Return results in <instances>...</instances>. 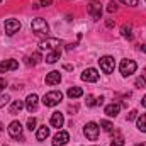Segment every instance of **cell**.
Returning <instances> with one entry per match:
<instances>
[{
    "label": "cell",
    "instance_id": "28",
    "mask_svg": "<svg viewBox=\"0 0 146 146\" xmlns=\"http://www.w3.org/2000/svg\"><path fill=\"white\" fill-rule=\"evenodd\" d=\"M36 119H34V117H29V119H27V129H29V131H33V129H36Z\"/></svg>",
    "mask_w": 146,
    "mask_h": 146
},
{
    "label": "cell",
    "instance_id": "16",
    "mask_svg": "<svg viewBox=\"0 0 146 146\" xmlns=\"http://www.w3.org/2000/svg\"><path fill=\"white\" fill-rule=\"evenodd\" d=\"M26 107V104H24V100H14L12 102V106H10V109H9V112L12 114V115H15V114H19L21 110Z\"/></svg>",
    "mask_w": 146,
    "mask_h": 146
},
{
    "label": "cell",
    "instance_id": "38",
    "mask_svg": "<svg viewBox=\"0 0 146 146\" xmlns=\"http://www.w3.org/2000/svg\"><path fill=\"white\" fill-rule=\"evenodd\" d=\"M141 104H143V107H146V95L141 99Z\"/></svg>",
    "mask_w": 146,
    "mask_h": 146
},
{
    "label": "cell",
    "instance_id": "27",
    "mask_svg": "<svg viewBox=\"0 0 146 146\" xmlns=\"http://www.w3.org/2000/svg\"><path fill=\"white\" fill-rule=\"evenodd\" d=\"M145 85H146V78L143 75H141L139 78H136V82H134V87H136V88H143Z\"/></svg>",
    "mask_w": 146,
    "mask_h": 146
},
{
    "label": "cell",
    "instance_id": "7",
    "mask_svg": "<svg viewBox=\"0 0 146 146\" xmlns=\"http://www.w3.org/2000/svg\"><path fill=\"white\" fill-rule=\"evenodd\" d=\"M9 134L12 136V138H15V139H19V141H24V138H22V124L19 122V121H12L10 124H9Z\"/></svg>",
    "mask_w": 146,
    "mask_h": 146
},
{
    "label": "cell",
    "instance_id": "5",
    "mask_svg": "<svg viewBox=\"0 0 146 146\" xmlns=\"http://www.w3.org/2000/svg\"><path fill=\"white\" fill-rule=\"evenodd\" d=\"M136 68H138V65H136V61H133V60H122L121 65H119V70H121V75H122V76L133 75V73L136 72Z\"/></svg>",
    "mask_w": 146,
    "mask_h": 146
},
{
    "label": "cell",
    "instance_id": "3",
    "mask_svg": "<svg viewBox=\"0 0 146 146\" xmlns=\"http://www.w3.org/2000/svg\"><path fill=\"white\" fill-rule=\"evenodd\" d=\"M87 12H88V15H90L94 21H99V19L102 17V3H100L99 0H92V2L88 3V7H87Z\"/></svg>",
    "mask_w": 146,
    "mask_h": 146
},
{
    "label": "cell",
    "instance_id": "22",
    "mask_svg": "<svg viewBox=\"0 0 146 146\" xmlns=\"http://www.w3.org/2000/svg\"><path fill=\"white\" fill-rule=\"evenodd\" d=\"M121 34L124 37H127V39H133V26L131 24H124L121 27Z\"/></svg>",
    "mask_w": 146,
    "mask_h": 146
},
{
    "label": "cell",
    "instance_id": "15",
    "mask_svg": "<svg viewBox=\"0 0 146 146\" xmlns=\"http://www.w3.org/2000/svg\"><path fill=\"white\" fill-rule=\"evenodd\" d=\"M48 85H58L60 82H61V73L60 72H49L48 75H46V80H44Z\"/></svg>",
    "mask_w": 146,
    "mask_h": 146
},
{
    "label": "cell",
    "instance_id": "30",
    "mask_svg": "<svg viewBox=\"0 0 146 146\" xmlns=\"http://www.w3.org/2000/svg\"><path fill=\"white\" fill-rule=\"evenodd\" d=\"M119 2H122V3H126V5H129V7H138V5H139L138 0H119Z\"/></svg>",
    "mask_w": 146,
    "mask_h": 146
},
{
    "label": "cell",
    "instance_id": "12",
    "mask_svg": "<svg viewBox=\"0 0 146 146\" xmlns=\"http://www.w3.org/2000/svg\"><path fill=\"white\" fill-rule=\"evenodd\" d=\"M19 68V63L15 60H5V61H0V73H7L12 72V70H17Z\"/></svg>",
    "mask_w": 146,
    "mask_h": 146
},
{
    "label": "cell",
    "instance_id": "17",
    "mask_svg": "<svg viewBox=\"0 0 146 146\" xmlns=\"http://www.w3.org/2000/svg\"><path fill=\"white\" fill-rule=\"evenodd\" d=\"M48 136H49V127H46V126L37 127V131H36V139L37 141H44Z\"/></svg>",
    "mask_w": 146,
    "mask_h": 146
},
{
    "label": "cell",
    "instance_id": "39",
    "mask_svg": "<svg viewBox=\"0 0 146 146\" xmlns=\"http://www.w3.org/2000/svg\"><path fill=\"white\" fill-rule=\"evenodd\" d=\"M139 49H141V51H145V53H146V44H143V46H139Z\"/></svg>",
    "mask_w": 146,
    "mask_h": 146
},
{
    "label": "cell",
    "instance_id": "11",
    "mask_svg": "<svg viewBox=\"0 0 146 146\" xmlns=\"http://www.w3.org/2000/svg\"><path fill=\"white\" fill-rule=\"evenodd\" d=\"M83 82H90V83H95L97 80H99V72L95 70V68H87L85 72L82 73V76H80Z\"/></svg>",
    "mask_w": 146,
    "mask_h": 146
},
{
    "label": "cell",
    "instance_id": "36",
    "mask_svg": "<svg viewBox=\"0 0 146 146\" xmlns=\"http://www.w3.org/2000/svg\"><path fill=\"white\" fill-rule=\"evenodd\" d=\"M104 104V97H97V106H102Z\"/></svg>",
    "mask_w": 146,
    "mask_h": 146
},
{
    "label": "cell",
    "instance_id": "8",
    "mask_svg": "<svg viewBox=\"0 0 146 146\" xmlns=\"http://www.w3.org/2000/svg\"><path fill=\"white\" fill-rule=\"evenodd\" d=\"M83 134L87 136V139L97 141V138H99V126L95 122H87V126L83 127Z\"/></svg>",
    "mask_w": 146,
    "mask_h": 146
},
{
    "label": "cell",
    "instance_id": "2",
    "mask_svg": "<svg viewBox=\"0 0 146 146\" xmlns=\"http://www.w3.org/2000/svg\"><path fill=\"white\" fill-rule=\"evenodd\" d=\"M61 100H63V94H61L60 90L48 92V94L42 97V104H44L46 107H54V106H58Z\"/></svg>",
    "mask_w": 146,
    "mask_h": 146
},
{
    "label": "cell",
    "instance_id": "34",
    "mask_svg": "<svg viewBox=\"0 0 146 146\" xmlns=\"http://www.w3.org/2000/svg\"><path fill=\"white\" fill-rule=\"evenodd\" d=\"M5 87H7V80H5V78H0V92H2Z\"/></svg>",
    "mask_w": 146,
    "mask_h": 146
},
{
    "label": "cell",
    "instance_id": "21",
    "mask_svg": "<svg viewBox=\"0 0 146 146\" xmlns=\"http://www.w3.org/2000/svg\"><path fill=\"white\" fill-rule=\"evenodd\" d=\"M60 58H61V51H60V49H54V51H51V53L46 56V63H56Z\"/></svg>",
    "mask_w": 146,
    "mask_h": 146
},
{
    "label": "cell",
    "instance_id": "29",
    "mask_svg": "<svg viewBox=\"0 0 146 146\" xmlns=\"http://www.w3.org/2000/svg\"><path fill=\"white\" fill-rule=\"evenodd\" d=\"M9 100H10V97H9V95H0V109H2V107H5V106L9 104Z\"/></svg>",
    "mask_w": 146,
    "mask_h": 146
},
{
    "label": "cell",
    "instance_id": "33",
    "mask_svg": "<svg viewBox=\"0 0 146 146\" xmlns=\"http://www.w3.org/2000/svg\"><path fill=\"white\" fill-rule=\"evenodd\" d=\"M53 3V0H39V7L42 5V7H48V5H51Z\"/></svg>",
    "mask_w": 146,
    "mask_h": 146
},
{
    "label": "cell",
    "instance_id": "32",
    "mask_svg": "<svg viewBox=\"0 0 146 146\" xmlns=\"http://www.w3.org/2000/svg\"><path fill=\"white\" fill-rule=\"evenodd\" d=\"M115 10H117V5H115L114 2H110L109 7H107V12H109V14H112V12H115Z\"/></svg>",
    "mask_w": 146,
    "mask_h": 146
},
{
    "label": "cell",
    "instance_id": "14",
    "mask_svg": "<svg viewBox=\"0 0 146 146\" xmlns=\"http://www.w3.org/2000/svg\"><path fill=\"white\" fill-rule=\"evenodd\" d=\"M49 122H51V126H53V127H58V129H60V127L65 124V117H63V114H61V112H53V114H51V121H49Z\"/></svg>",
    "mask_w": 146,
    "mask_h": 146
},
{
    "label": "cell",
    "instance_id": "19",
    "mask_svg": "<svg viewBox=\"0 0 146 146\" xmlns=\"http://www.w3.org/2000/svg\"><path fill=\"white\" fill-rule=\"evenodd\" d=\"M66 95H68L70 99H80V97L83 95V90H82L80 87H70L68 92H66Z\"/></svg>",
    "mask_w": 146,
    "mask_h": 146
},
{
    "label": "cell",
    "instance_id": "4",
    "mask_svg": "<svg viewBox=\"0 0 146 146\" xmlns=\"http://www.w3.org/2000/svg\"><path fill=\"white\" fill-rule=\"evenodd\" d=\"M60 44H61L60 39H56V37H46V39H42L39 42V48L42 51H54V49H60Z\"/></svg>",
    "mask_w": 146,
    "mask_h": 146
},
{
    "label": "cell",
    "instance_id": "9",
    "mask_svg": "<svg viewBox=\"0 0 146 146\" xmlns=\"http://www.w3.org/2000/svg\"><path fill=\"white\" fill-rule=\"evenodd\" d=\"M19 29H21V22H19L17 19H9V21H5V33H7L9 36L19 33Z\"/></svg>",
    "mask_w": 146,
    "mask_h": 146
},
{
    "label": "cell",
    "instance_id": "6",
    "mask_svg": "<svg viewBox=\"0 0 146 146\" xmlns=\"http://www.w3.org/2000/svg\"><path fill=\"white\" fill-rule=\"evenodd\" d=\"M99 65H100V70L104 73H107V75H110V73L114 72V68H115V61H114V58L109 56V54L102 56L99 60Z\"/></svg>",
    "mask_w": 146,
    "mask_h": 146
},
{
    "label": "cell",
    "instance_id": "26",
    "mask_svg": "<svg viewBox=\"0 0 146 146\" xmlns=\"http://www.w3.org/2000/svg\"><path fill=\"white\" fill-rule=\"evenodd\" d=\"M100 126H102L104 131H107V133H112V131H114V124L109 122V121H100Z\"/></svg>",
    "mask_w": 146,
    "mask_h": 146
},
{
    "label": "cell",
    "instance_id": "37",
    "mask_svg": "<svg viewBox=\"0 0 146 146\" xmlns=\"http://www.w3.org/2000/svg\"><path fill=\"white\" fill-rule=\"evenodd\" d=\"M63 68H65V70H68V72H72V70H73V66H72V65H65Z\"/></svg>",
    "mask_w": 146,
    "mask_h": 146
},
{
    "label": "cell",
    "instance_id": "20",
    "mask_svg": "<svg viewBox=\"0 0 146 146\" xmlns=\"http://www.w3.org/2000/svg\"><path fill=\"white\" fill-rule=\"evenodd\" d=\"M119 110H121V106H119V104H109V106L106 107V114H107L109 117H115V115L119 114Z\"/></svg>",
    "mask_w": 146,
    "mask_h": 146
},
{
    "label": "cell",
    "instance_id": "43",
    "mask_svg": "<svg viewBox=\"0 0 146 146\" xmlns=\"http://www.w3.org/2000/svg\"><path fill=\"white\" fill-rule=\"evenodd\" d=\"M3 146H7V145H3Z\"/></svg>",
    "mask_w": 146,
    "mask_h": 146
},
{
    "label": "cell",
    "instance_id": "13",
    "mask_svg": "<svg viewBox=\"0 0 146 146\" xmlns=\"http://www.w3.org/2000/svg\"><path fill=\"white\" fill-rule=\"evenodd\" d=\"M37 104H39V97H37L36 94L27 95V99H26V109L29 110V112H36Z\"/></svg>",
    "mask_w": 146,
    "mask_h": 146
},
{
    "label": "cell",
    "instance_id": "10",
    "mask_svg": "<svg viewBox=\"0 0 146 146\" xmlns=\"http://www.w3.org/2000/svg\"><path fill=\"white\" fill-rule=\"evenodd\" d=\"M70 141V134L66 131H58L53 138V146H63Z\"/></svg>",
    "mask_w": 146,
    "mask_h": 146
},
{
    "label": "cell",
    "instance_id": "41",
    "mask_svg": "<svg viewBox=\"0 0 146 146\" xmlns=\"http://www.w3.org/2000/svg\"><path fill=\"white\" fill-rule=\"evenodd\" d=\"M143 76H145V78H146V68H145V73H143Z\"/></svg>",
    "mask_w": 146,
    "mask_h": 146
},
{
    "label": "cell",
    "instance_id": "25",
    "mask_svg": "<svg viewBox=\"0 0 146 146\" xmlns=\"http://www.w3.org/2000/svg\"><path fill=\"white\" fill-rule=\"evenodd\" d=\"M85 104H87V107H95V106H97V97H94V95H87Z\"/></svg>",
    "mask_w": 146,
    "mask_h": 146
},
{
    "label": "cell",
    "instance_id": "42",
    "mask_svg": "<svg viewBox=\"0 0 146 146\" xmlns=\"http://www.w3.org/2000/svg\"><path fill=\"white\" fill-rule=\"evenodd\" d=\"M2 129H3V127H2V124H0V131H2Z\"/></svg>",
    "mask_w": 146,
    "mask_h": 146
},
{
    "label": "cell",
    "instance_id": "35",
    "mask_svg": "<svg viewBox=\"0 0 146 146\" xmlns=\"http://www.w3.org/2000/svg\"><path fill=\"white\" fill-rule=\"evenodd\" d=\"M114 24H115V22H114V21H112V19H107V21H106V26H107V27H114Z\"/></svg>",
    "mask_w": 146,
    "mask_h": 146
},
{
    "label": "cell",
    "instance_id": "40",
    "mask_svg": "<svg viewBox=\"0 0 146 146\" xmlns=\"http://www.w3.org/2000/svg\"><path fill=\"white\" fill-rule=\"evenodd\" d=\"M136 146H146V141H145V143H138Z\"/></svg>",
    "mask_w": 146,
    "mask_h": 146
},
{
    "label": "cell",
    "instance_id": "23",
    "mask_svg": "<svg viewBox=\"0 0 146 146\" xmlns=\"http://www.w3.org/2000/svg\"><path fill=\"white\" fill-rule=\"evenodd\" d=\"M136 126H138V129H139L141 133H146V114H141V115L138 117Z\"/></svg>",
    "mask_w": 146,
    "mask_h": 146
},
{
    "label": "cell",
    "instance_id": "24",
    "mask_svg": "<svg viewBox=\"0 0 146 146\" xmlns=\"http://www.w3.org/2000/svg\"><path fill=\"white\" fill-rule=\"evenodd\" d=\"M39 61H41V54H39V53H33L31 56L26 58V63H27V65H37Z\"/></svg>",
    "mask_w": 146,
    "mask_h": 146
},
{
    "label": "cell",
    "instance_id": "31",
    "mask_svg": "<svg viewBox=\"0 0 146 146\" xmlns=\"http://www.w3.org/2000/svg\"><path fill=\"white\" fill-rule=\"evenodd\" d=\"M134 119H138V110H131L127 114V121H134Z\"/></svg>",
    "mask_w": 146,
    "mask_h": 146
},
{
    "label": "cell",
    "instance_id": "44",
    "mask_svg": "<svg viewBox=\"0 0 146 146\" xmlns=\"http://www.w3.org/2000/svg\"><path fill=\"white\" fill-rule=\"evenodd\" d=\"M0 2H2V0H0Z\"/></svg>",
    "mask_w": 146,
    "mask_h": 146
},
{
    "label": "cell",
    "instance_id": "18",
    "mask_svg": "<svg viewBox=\"0 0 146 146\" xmlns=\"http://www.w3.org/2000/svg\"><path fill=\"white\" fill-rule=\"evenodd\" d=\"M124 136L119 133V131H114V136H112V139H110V145L112 146H124Z\"/></svg>",
    "mask_w": 146,
    "mask_h": 146
},
{
    "label": "cell",
    "instance_id": "1",
    "mask_svg": "<svg viewBox=\"0 0 146 146\" xmlns=\"http://www.w3.org/2000/svg\"><path fill=\"white\" fill-rule=\"evenodd\" d=\"M31 29H33V33H34L37 37H42V39H46V37H48V33H49V26H48V22H46L42 17H37V19L33 21Z\"/></svg>",
    "mask_w": 146,
    "mask_h": 146
}]
</instances>
